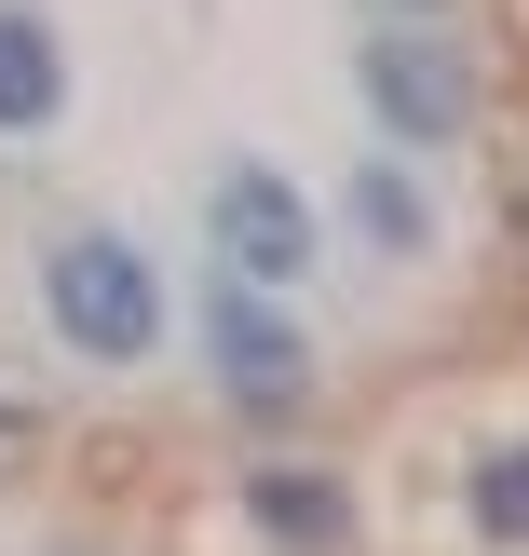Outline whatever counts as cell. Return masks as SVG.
Returning <instances> with one entry per match:
<instances>
[{"label": "cell", "instance_id": "277c9868", "mask_svg": "<svg viewBox=\"0 0 529 556\" xmlns=\"http://www.w3.org/2000/svg\"><path fill=\"white\" fill-rule=\"evenodd\" d=\"M204 380L244 407V421H286V407L313 394V340H299V313L272 286H231V271H217V286H204Z\"/></svg>", "mask_w": 529, "mask_h": 556}, {"label": "cell", "instance_id": "8992f818", "mask_svg": "<svg viewBox=\"0 0 529 556\" xmlns=\"http://www.w3.org/2000/svg\"><path fill=\"white\" fill-rule=\"evenodd\" d=\"M68 123V41L41 0H0V136H54Z\"/></svg>", "mask_w": 529, "mask_h": 556}, {"label": "cell", "instance_id": "6da1fadb", "mask_svg": "<svg viewBox=\"0 0 529 556\" xmlns=\"http://www.w3.org/2000/svg\"><path fill=\"white\" fill-rule=\"evenodd\" d=\"M41 326L54 353H81V367H150L163 353V271L136 231H54L41 244Z\"/></svg>", "mask_w": 529, "mask_h": 556}, {"label": "cell", "instance_id": "52a82bcc", "mask_svg": "<svg viewBox=\"0 0 529 556\" xmlns=\"http://www.w3.org/2000/svg\"><path fill=\"white\" fill-rule=\"evenodd\" d=\"M353 231L380 244V258H434V190H421V163L407 150H380V163H353Z\"/></svg>", "mask_w": 529, "mask_h": 556}, {"label": "cell", "instance_id": "5b68a950", "mask_svg": "<svg viewBox=\"0 0 529 556\" xmlns=\"http://www.w3.org/2000/svg\"><path fill=\"white\" fill-rule=\"evenodd\" d=\"M244 530L286 543V556H340L353 543V489L313 476V462H259V476H244Z\"/></svg>", "mask_w": 529, "mask_h": 556}, {"label": "cell", "instance_id": "7a4b0ae2", "mask_svg": "<svg viewBox=\"0 0 529 556\" xmlns=\"http://www.w3.org/2000/svg\"><path fill=\"white\" fill-rule=\"evenodd\" d=\"M204 244H217V271L231 286H313V258H326V204L286 177V163H259V150H231L204 177Z\"/></svg>", "mask_w": 529, "mask_h": 556}, {"label": "cell", "instance_id": "ba28073f", "mask_svg": "<svg viewBox=\"0 0 529 556\" xmlns=\"http://www.w3.org/2000/svg\"><path fill=\"white\" fill-rule=\"evenodd\" d=\"M462 516H476V543H529V434L462 462Z\"/></svg>", "mask_w": 529, "mask_h": 556}, {"label": "cell", "instance_id": "9c48e42d", "mask_svg": "<svg viewBox=\"0 0 529 556\" xmlns=\"http://www.w3.org/2000/svg\"><path fill=\"white\" fill-rule=\"evenodd\" d=\"M394 14H449V0H394Z\"/></svg>", "mask_w": 529, "mask_h": 556}, {"label": "cell", "instance_id": "3957f363", "mask_svg": "<svg viewBox=\"0 0 529 556\" xmlns=\"http://www.w3.org/2000/svg\"><path fill=\"white\" fill-rule=\"evenodd\" d=\"M353 81H367V123L394 150H462L476 136V68H462L434 27H367L353 41Z\"/></svg>", "mask_w": 529, "mask_h": 556}]
</instances>
